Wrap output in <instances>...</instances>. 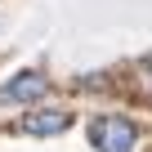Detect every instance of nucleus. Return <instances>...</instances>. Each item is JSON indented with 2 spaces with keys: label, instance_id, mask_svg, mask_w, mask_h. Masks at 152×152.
<instances>
[{
  "label": "nucleus",
  "instance_id": "nucleus-1",
  "mask_svg": "<svg viewBox=\"0 0 152 152\" xmlns=\"http://www.w3.org/2000/svg\"><path fill=\"white\" fill-rule=\"evenodd\" d=\"M90 148L94 152H134L139 148V125L121 112H103L90 121Z\"/></svg>",
  "mask_w": 152,
  "mask_h": 152
},
{
  "label": "nucleus",
  "instance_id": "nucleus-2",
  "mask_svg": "<svg viewBox=\"0 0 152 152\" xmlns=\"http://www.w3.org/2000/svg\"><path fill=\"white\" fill-rule=\"evenodd\" d=\"M72 112L67 107H36V112H27L23 116V134H31V139H54V134H63V130H72Z\"/></svg>",
  "mask_w": 152,
  "mask_h": 152
},
{
  "label": "nucleus",
  "instance_id": "nucleus-3",
  "mask_svg": "<svg viewBox=\"0 0 152 152\" xmlns=\"http://www.w3.org/2000/svg\"><path fill=\"white\" fill-rule=\"evenodd\" d=\"M49 94V76L45 72H14L5 85H0V99L5 103H36Z\"/></svg>",
  "mask_w": 152,
  "mask_h": 152
},
{
  "label": "nucleus",
  "instance_id": "nucleus-4",
  "mask_svg": "<svg viewBox=\"0 0 152 152\" xmlns=\"http://www.w3.org/2000/svg\"><path fill=\"white\" fill-rule=\"evenodd\" d=\"M134 94H139L143 103H152V58H143V63H139V76H134Z\"/></svg>",
  "mask_w": 152,
  "mask_h": 152
}]
</instances>
